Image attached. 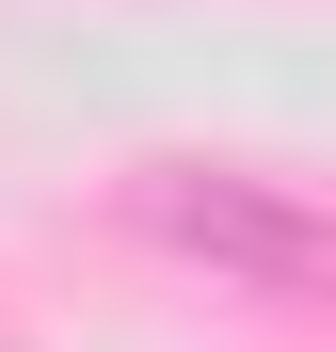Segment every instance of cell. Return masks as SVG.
<instances>
[{"label":"cell","instance_id":"cell-1","mask_svg":"<svg viewBox=\"0 0 336 352\" xmlns=\"http://www.w3.org/2000/svg\"><path fill=\"white\" fill-rule=\"evenodd\" d=\"M112 224L128 241H160L177 272L240 288V305H289V320H336V192H304V176L272 160H128L112 176Z\"/></svg>","mask_w":336,"mask_h":352}]
</instances>
